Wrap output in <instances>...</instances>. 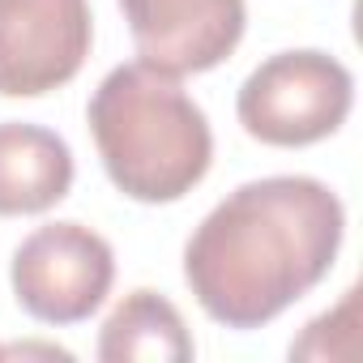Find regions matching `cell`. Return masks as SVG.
<instances>
[{"label": "cell", "instance_id": "cell-1", "mask_svg": "<svg viewBox=\"0 0 363 363\" xmlns=\"http://www.w3.org/2000/svg\"><path fill=\"white\" fill-rule=\"evenodd\" d=\"M346 235L337 193L312 175H265L227 193L184 248V282L227 329H261L325 282Z\"/></svg>", "mask_w": 363, "mask_h": 363}, {"label": "cell", "instance_id": "cell-2", "mask_svg": "<svg viewBox=\"0 0 363 363\" xmlns=\"http://www.w3.org/2000/svg\"><path fill=\"white\" fill-rule=\"evenodd\" d=\"M86 120L107 179L141 206L189 197L214 162L206 111L189 99L175 73L145 60L111 69L90 94Z\"/></svg>", "mask_w": 363, "mask_h": 363}, {"label": "cell", "instance_id": "cell-3", "mask_svg": "<svg viewBox=\"0 0 363 363\" xmlns=\"http://www.w3.org/2000/svg\"><path fill=\"white\" fill-rule=\"evenodd\" d=\"M354 107V77L342 60L316 48L278 52L261 60L235 99L248 137L278 150H299L333 137Z\"/></svg>", "mask_w": 363, "mask_h": 363}, {"label": "cell", "instance_id": "cell-4", "mask_svg": "<svg viewBox=\"0 0 363 363\" xmlns=\"http://www.w3.org/2000/svg\"><path fill=\"white\" fill-rule=\"evenodd\" d=\"M13 299L43 325H77L103 308L116 282L111 244L82 223H48L13 252Z\"/></svg>", "mask_w": 363, "mask_h": 363}, {"label": "cell", "instance_id": "cell-5", "mask_svg": "<svg viewBox=\"0 0 363 363\" xmlns=\"http://www.w3.org/2000/svg\"><path fill=\"white\" fill-rule=\"evenodd\" d=\"M90 43V0H0V94L39 99L69 86Z\"/></svg>", "mask_w": 363, "mask_h": 363}, {"label": "cell", "instance_id": "cell-6", "mask_svg": "<svg viewBox=\"0 0 363 363\" xmlns=\"http://www.w3.org/2000/svg\"><path fill=\"white\" fill-rule=\"evenodd\" d=\"M137 56L162 73H210L244 39V0H120Z\"/></svg>", "mask_w": 363, "mask_h": 363}, {"label": "cell", "instance_id": "cell-7", "mask_svg": "<svg viewBox=\"0 0 363 363\" xmlns=\"http://www.w3.org/2000/svg\"><path fill=\"white\" fill-rule=\"evenodd\" d=\"M73 189V150L43 124H0V218L43 214Z\"/></svg>", "mask_w": 363, "mask_h": 363}, {"label": "cell", "instance_id": "cell-8", "mask_svg": "<svg viewBox=\"0 0 363 363\" xmlns=\"http://www.w3.org/2000/svg\"><path fill=\"white\" fill-rule=\"evenodd\" d=\"M193 350L197 346L179 308L158 291L124 295L99 333L103 363H189Z\"/></svg>", "mask_w": 363, "mask_h": 363}, {"label": "cell", "instance_id": "cell-9", "mask_svg": "<svg viewBox=\"0 0 363 363\" xmlns=\"http://www.w3.org/2000/svg\"><path fill=\"white\" fill-rule=\"evenodd\" d=\"M354 308H359V291L350 286L346 299H342L333 312L316 316V320L303 329V337L291 342V359H329V329H337V325H354Z\"/></svg>", "mask_w": 363, "mask_h": 363}, {"label": "cell", "instance_id": "cell-10", "mask_svg": "<svg viewBox=\"0 0 363 363\" xmlns=\"http://www.w3.org/2000/svg\"><path fill=\"white\" fill-rule=\"evenodd\" d=\"M0 354H5V359H13V354H22V359H30V354H43V359H73L69 350H60V346H48V342H22V346H0Z\"/></svg>", "mask_w": 363, "mask_h": 363}, {"label": "cell", "instance_id": "cell-11", "mask_svg": "<svg viewBox=\"0 0 363 363\" xmlns=\"http://www.w3.org/2000/svg\"><path fill=\"white\" fill-rule=\"evenodd\" d=\"M0 359H5V354H0Z\"/></svg>", "mask_w": 363, "mask_h": 363}]
</instances>
